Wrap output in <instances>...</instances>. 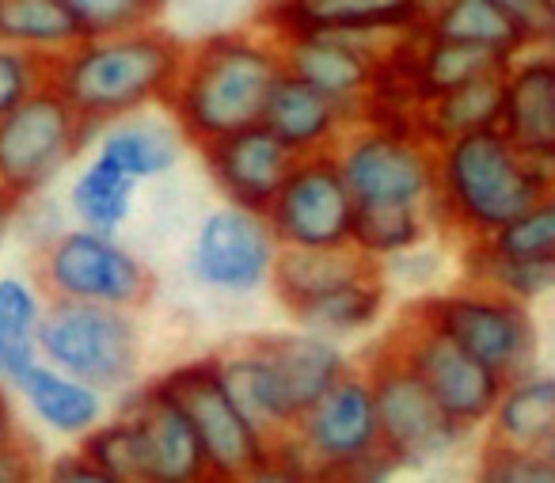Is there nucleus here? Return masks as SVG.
I'll return each mask as SVG.
<instances>
[{"mask_svg": "<svg viewBox=\"0 0 555 483\" xmlns=\"http://www.w3.org/2000/svg\"><path fill=\"white\" fill-rule=\"evenodd\" d=\"M186 42L160 24L115 35H85L73 50L50 62V88L73 103L88 126L164 111L183 69Z\"/></svg>", "mask_w": 555, "mask_h": 483, "instance_id": "obj_1", "label": "nucleus"}, {"mask_svg": "<svg viewBox=\"0 0 555 483\" xmlns=\"http://www.w3.org/2000/svg\"><path fill=\"white\" fill-rule=\"evenodd\" d=\"M282 73V47L270 31H217L186 47L168 115L183 130L186 145L202 149L262 123L267 96Z\"/></svg>", "mask_w": 555, "mask_h": 483, "instance_id": "obj_2", "label": "nucleus"}, {"mask_svg": "<svg viewBox=\"0 0 555 483\" xmlns=\"http://www.w3.org/2000/svg\"><path fill=\"white\" fill-rule=\"evenodd\" d=\"M224 384L270 437L297 427L305 411L350 369L343 346L317 331H267L217 351Z\"/></svg>", "mask_w": 555, "mask_h": 483, "instance_id": "obj_3", "label": "nucleus"}, {"mask_svg": "<svg viewBox=\"0 0 555 483\" xmlns=\"http://www.w3.org/2000/svg\"><path fill=\"white\" fill-rule=\"evenodd\" d=\"M400 472L380 445L370 373L350 366L294 430L274 437L267 480H388Z\"/></svg>", "mask_w": 555, "mask_h": 483, "instance_id": "obj_4", "label": "nucleus"}, {"mask_svg": "<svg viewBox=\"0 0 555 483\" xmlns=\"http://www.w3.org/2000/svg\"><path fill=\"white\" fill-rule=\"evenodd\" d=\"M544 194L525 153L502 126L472 130L438 145V199L434 221L464 244H479L506 229Z\"/></svg>", "mask_w": 555, "mask_h": 483, "instance_id": "obj_5", "label": "nucleus"}, {"mask_svg": "<svg viewBox=\"0 0 555 483\" xmlns=\"http://www.w3.org/2000/svg\"><path fill=\"white\" fill-rule=\"evenodd\" d=\"M156 381L186 411L194 434L209 460V480L217 483H251L267 480L274 460V437L240 407L232 389L224 384L217 354L183 361Z\"/></svg>", "mask_w": 555, "mask_h": 483, "instance_id": "obj_6", "label": "nucleus"}, {"mask_svg": "<svg viewBox=\"0 0 555 483\" xmlns=\"http://www.w3.org/2000/svg\"><path fill=\"white\" fill-rule=\"evenodd\" d=\"M35 282L42 285L47 301L130 308V313H141L156 290L149 263L130 252L118 232H100L88 225L62 229L42 247Z\"/></svg>", "mask_w": 555, "mask_h": 483, "instance_id": "obj_7", "label": "nucleus"}, {"mask_svg": "<svg viewBox=\"0 0 555 483\" xmlns=\"http://www.w3.org/2000/svg\"><path fill=\"white\" fill-rule=\"evenodd\" d=\"M411 313L423 316L430 328L453 339L461 351L479 358L487 369L514 381L537 369V323L529 316V301H517L491 285H479L464 278L453 290H441L411 305Z\"/></svg>", "mask_w": 555, "mask_h": 483, "instance_id": "obj_8", "label": "nucleus"}, {"mask_svg": "<svg viewBox=\"0 0 555 483\" xmlns=\"http://www.w3.org/2000/svg\"><path fill=\"white\" fill-rule=\"evenodd\" d=\"M42 361L95 384V389L122 396L141 377V343L138 313L103 305H69L50 301L39 328Z\"/></svg>", "mask_w": 555, "mask_h": 483, "instance_id": "obj_9", "label": "nucleus"}, {"mask_svg": "<svg viewBox=\"0 0 555 483\" xmlns=\"http://www.w3.org/2000/svg\"><path fill=\"white\" fill-rule=\"evenodd\" d=\"M57 88H39L0 118V191L12 206L35 202L95 138Z\"/></svg>", "mask_w": 555, "mask_h": 483, "instance_id": "obj_10", "label": "nucleus"}, {"mask_svg": "<svg viewBox=\"0 0 555 483\" xmlns=\"http://www.w3.org/2000/svg\"><path fill=\"white\" fill-rule=\"evenodd\" d=\"M335 161L358 206H415L434 214L438 149L418 130L362 118L339 141Z\"/></svg>", "mask_w": 555, "mask_h": 483, "instance_id": "obj_11", "label": "nucleus"}, {"mask_svg": "<svg viewBox=\"0 0 555 483\" xmlns=\"http://www.w3.org/2000/svg\"><path fill=\"white\" fill-rule=\"evenodd\" d=\"M362 369L370 373L373 396H377L380 445L400 468H423L430 460H441L472 437V430L430 396V389L388 343H380Z\"/></svg>", "mask_w": 555, "mask_h": 483, "instance_id": "obj_12", "label": "nucleus"}, {"mask_svg": "<svg viewBox=\"0 0 555 483\" xmlns=\"http://www.w3.org/2000/svg\"><path fill=\"white\" fill-rule=\"evenodd\" d=\"M278 255L282 244L267 214L224 202L202 217L186 252V275L194 278V285L221 297H251L270 285Z\"/></svg>", "mask_w": 555, "mask_h": 483, "instance_id": "obj_13", "label": "nucleus"}, {"mask_svg": "<svg viewBox=\"0 0 555 483\" xmlns=\"http://www.w3.org/2000/svg\"><path fill=\"white\" fill-rule=\"evenodd\" d=\"M385 343L408 361L411 373L430 389V396L456 422H464L468 430L487 427V419H491L494 404L502 396V384H506L494 369H487L479 358L461 351L453 339H446L438 328H430L411 308Z\"/></svg>", "mask_w": 555, "mask_h": 483, "instance_id": "obj_14", "label": "nucleus"}, {"mask_svg": "<svg viewBox=\"0 0 555 483\" xmlns=\"http://www.w3.org/2000/svg\"><path fill=\"white\" fill-rule=\"evenodd\" d=\"M354 209L335 153H312L294 161L267 221L282 247H343L354 237Z\"/></svg>", "mask_w": 555, "mask_h": 483, "instance_id": "obj_15", "label": "nucleus"}, {"mask_svg": "<svg viewBox=\"0 0 555 483\" xmlns=\"http://www.w3.org/2000/svg\"><path fill=\"white\" fill-rule=\"evenodd\" d=\"M118 415H126L138 434L141 483H202L209 480V460L194 434L186 411L164 392V384L141 381L122 392Z\"/></svg>", "mask_w": 555, "mask_h": 483, "instance_id": "obj_16", "label": "nucleus"}, {"mask_svg": "<svg viewBox=\"0 0 555 483\" xmlns=\"http://www.w3.org/2000/svg\"><path fill=\"white\" fill-rule=\"evenodd\" d=\"M282 47V65L294 77L317 85L320 92L365 111V100L373 96L385 69V54L396 47L380 39H362V35L343 31H289L274 35Z\"/></svg>", "mask_w": 555, "mask_h": 483, "instance_id": "obj_17", "label": "nucleus"}, {"mask_svg": "<svg viewBox=\"0 0 555 483\" xmlns=\"http://www.w3.org/2000/svg\"><path fill=\"white\" fill-rule=\"evenodd\" d=\"M426 0H262L255 27L270 35L289 31H343L392 42L418 31Z\"/></svg>", "mask_w": 555, "mask_h": 483, "instance_id": "obj_18", "label": "nucleus"}, {"mask_svg": "<svg viewBox=\"0 0 555 483\" xmlns=\"http://www.w3.org/2000/svg\"><path fill=\"white\" fill-rule=\"evenodd\" d=\"M198 153L217 194L224 202H232V206L259 209V214H267V206L282 191V183H286L289 168L297 161L278 141V134H270L262 123L244 126L236 134H224V138L202 145Z\"/></svg>", "mask_w": 555, "mask_h": 483, "instance_id": "obj_19", "label": "nucleus"}, {"mask_svg": "<svg viewBox=\"0 0 555 483\" xmlns=\"http://www.w3.org/2000/svg\"><path fill=\"white\" fill-rule=\"evenodd\" d=\"M354 123H362V111L320 92L317 85L294 77V73H282L274 80L267 107H262V126L278 134V141L294 156L335 153Z\"/></svg>", "mask_w": 555, "mask_h": 483, "instance_id": "obj_20", "label": "nucleus"}, {"mask_svg": "<svg viewBox=\"0 0 555 483\" xmlns=\"http://www.w3.org/2000/svg\"><path fill=\"white\" fill-rule=\"evenodd\" d=\"M502 134L525 156H555V50L529 47L502 73Z\"/></svg>", "mask_w": 555, "mask_h": 483, "instance_id": "obj_21", "label": "nucleus"}, {"mask_svg": "<svg viewBox=\"0 0 555 483\" xmlns=\"http://www.w3.org/2000/svg\"><path fill=\"white\" fill-rule=\"evenodd\" d=\"M16 392L31 411V419L65 442H80L111 415V392L95 389V384L80 381V377L65 373L42 358L20 377Z\"/></svg>", "mask_w": 555, "mask_h": 483, "instance_id": "obj_22", "label": "nucleus"}, {"mask_svg": "<svg viewBox=\"0 0 555 483\" xmlns=\"http://www.w3.org/2000/svg\"><path fill=\"white\" fill-rule=\"evenodd\" d=\"M183 149L186 138L176 126V118L168 115V107H164V115L141 111V115L115 118V123L100 126V141H95V153L118 164L138 183L176 171V164L183 161Z\"/></svg>", "mask_w": 555, "mask_h": 483, "instance_id": "obj_23", "label": "nucleus"}, {"mask_svg": "<svg viewBox=\"0 0 555 483\" xmlns=\"http://www.w3.org/2000/svg\"><path fill=\"white\" fill-rule=\"evenodd\" d=\"M385 305H388V275L380 263H373V267L358 270L347 282L324 290L320 297L297 305L289 313V320L297 328L343 343V339H354L362 331H370L385 316Z\"/></svg>", "mask_w": 555, "mask_h": 483, "instance_id": "obj_24", "label": "nucleus"}, {"mask_svg": "<svg viewBox=\"0 0 555 483\" xmlns=\"http://www.w3.org/2000/svg\"><path fill=\"white\" fill-rule=\"evenodd\" d=\"M487 442L544 449L555 437V373H525L502 384V396L487 419Z\"/></svg>", "mask_w": 555, "mask_h": 483, "instance_id": "obj_25", "label": "nucleus"}, {"mask_svg": "<svg viewBox=\"0 0 555 483\" xmlns=\"http://www.w3.org/2000/svg\"><path fill=\"white\" fill-rule=\"evenodd\" d=\"M377 259L362 255L354 244L343 247H282L274 263V278H270V290H274L278 305L294 313L297 305L320 297L332 285L354 278L358 270L373 267Z\"/></svg>", "mask_w": 555, "mask_h": 483, "instance_id": "obj_26", "label": "nucleus"}, {"mask_svg": "<svg viewBox=\"0 0 555 483\" xmlns=\"http://www.w3.org/2000/svg\"><path fill=\"white\" fill-rule=\"evenodd\" d=\"M47 293L20 275L0 278V384L16 389L20 377L42 358L39 328L47 316Z\"/></svg>", "mask_w": 555, "mask_h": 483, "instance_id": "obj_27", "label": "nucleus"}, {"mask_svg": "<svg viewBox=\"0 0 555 483\" xmlns=\"http://www.w3.org/2000/svg\"><path fill=\"white\" fill-rule=\"evenodd\" d=\"M502 73H487V77L461 85L446 96H434L415 107V130L430 141L434 149L446 145V141L461 138L472 130H487V126H499L502 118Z\"/></svg>", "mask_w": 555, "mask_h": 483, "instance_id": "obj_28", "label": "nucleus"}, {"mask_svg": "<svg viewBox=\"0 0 555 483\" xmlns=\"http://www.w3.org/2000/svg\"><path fill=\"white\" fill-rule=\"evenodd\" d=\"M423 31L438 39L472 42V47L494 50L502 58H514L529 50L525 31L494 4V0H426Z\"/></svg>", "mask_w": 555, "mask_h": 483, "instance_id": "obj_29", "label": "nucleus"}, {"mask_svg": "<svg viewBox=\"0 0 555 483\" xmlns=\"http://www.w3.org/2000/svg\"><path fill=\"white\" fill-rule=\"evenodd\" d=\"M85 39L65 0H0V42L31 50L39 58H62Z\"/></svg>", "mask_w": 555, "mask_h": 483, "instance_id": "obj_30", "label": "nucleus"}, {"mask_svg": "<svg viewBox=\"0 0 555 483\" xmlns=\"http://www.w3.org/2000/svg\"><path fill=\"white\" fill-rule=\"evenodd\" d=\"M133 199H138V179L126 176L118 164H111L100 153L77 171L69 187V209L77 225L100 232H122V225L133 214Z\"/></svg>", "mask_w": 555, "mask_h": 483, "instance_id": "obj_31", "label": "nucleus"}, {"mask_svg": "<svg viewBox=\"0 0 555 483\" xmlns=\"http://www.w3.org/2000/svg\"><path fill=\"white\" fill-rule=\"evenodd\" d=\"M438 232L430 209L415 206H358L354 209V237L350 244L362 255L377 259L385 267L388 259L411 252V247L426 244Z\"/></svg>", "mask_w": 555, "mask_h": 483, "instance_id": "obj_32", "label": "nucleus"}, {"mask_svg": "<svg viewBox=\"0 0 555 483\" xmlns=\"http://www.w3.org/2000/svg\"><path fill=\"white\" fill-rule=\"evenodd\" d=\"M464 278L479 285H491L499 293H509L517 301H537L555 285V263L537 259H509V255L494 252L487 240L479 244H464Z\"/></svg>", "mask_w": 555, "mask_h": 483, "instance_id": "obj_33", "label": "nucleus"}, {"mask_svg": "<svg viewBox=\"0 0 555 483\" xmlns=\"http://www.w3.org/2000/svg\"><path fill=\"white\" fill-rule=\"evenodd\" d=\"M85 449V457L103 472L107 483H141V449L138 434H133L130 419L118 411H111L92 434H85L80 442H73Z\"/></svg>", "mask_w": 555, "mask_h": 483, "instance_id": "obj_34", "label": "nucleus"}, {"mask_svg": "<svg viewBox=\"0 0 555 483\" xmlns=\"http://www.w3.org/2000/svg\"><path fill=\"white\" fill-rule=\"evenodd\" d=\"M487 244L509 259H537L555 263V187H547L517 221H509L499 237Z\"/></svg>", "mask_w": 555, "mask_h": 483, "instance_id": "obj_35", "label": "nucleus"}, {"mask_svg": "<svg viewBox=\"0 0 555 483\" xmlns=\"http://www.w3.org/2000/svg\"><path fill=\"white\" fill-rule=\"evenodd\" d=\"M85 35H115L160 24L168 0H65Z\"/></svg>", "mask_w": 555, "mask_h": 483, "instance_id": "obj_36", "label": "nucleus"}, {"mask_svg": "<svg viewBox=\"0 0 555 483\" xmlns=\"http://www.w3.org/2000/svg\"><path fill=\"white\" fill-rule=\"evenodd\" d=\"M50 85V58L0 42V118Z\"/></svg>", "mask_w": 555, "mask_h": 483, "instance_id": "obj_37", "label": "nucleus"}, {"mask_svg": "<svg viewBox=\"0 0 555 483\" xmlns=\"http://www.w3.org/2000/svg\"><path fill=\"white\" fill-rule=\"evenodd\" d=\"M479 475L491 483H555L552 460L544 449H517V445H483V460H479Z\"/></svg>", "mask_w": 555, "mask_h": 483, "instance_id": "obj_38", "label": "nucleus"}, {"mask_svg": "<svg viewBox=\"0 0 555 483\" xmlns=\"http://www.w3.org/2000/svg\"><path fill=\"white\" fill-rule=\"evenodd\" d=\"M494 4L521 27L529 47L555 50V0H494Z\"/></svg>", "mask_w": 555, "mask_h": 483, "instance_id": "obj_39", "label": "nucleus"}, {"mask_svg": "<svg viewBox=\"0 0 555 483\" xmlns=\"http://www.w3.org/2000/svg\"><path fill=\"white\" fill-rule=\"evenodd\" d=\"M42 475V460L24 434L0 442V483H27Z\"/></svg>", "mask_w": 555, "mask_h": 483, "instance_id": "obj_40", "label": "nucleus"}, {"mask_svg": "<svg viewBox=\"0 0 555 483\" xmlns=\"http://www.w3.org/2000/svg\"><path fill=\"white\" fill-rule=\"evenodd\" d=\"M47 480H54V483H107L100 468L85 457V449H80V445H73L69 453H62V457L50 460Z\"/></svg>", "mask_w": 555, "mask_h": 483, "instance_id": "obj_41", "label": "nucleus"}, {"mask_svg": "<svg viewBox=\"0 0 555 483\" xmlns=\"http://www.w3.org/2000/svg\"><path fill=\"white\" fill-rule=\"evenodd\" d=\"M12 437H20L16 407L9 399V389H0V442H12Z\"/></svg>", "mask_w": 555, "mask_h": 483, "instance_id": "obj_42", "label": "nucleus"}, {"mask_svg": "<svg viewBox=\"0 0 555 483\" xmlns=\"http://www.w3.org/2000/svg\"><path fill=\"white\" fill-rule=\"evenodd\" d=\"M12 214H16V206H12V202H9V199H4V191H0V232L9 229Z\"/></svg>", "mask_w": 555, "mask_h": 483, "instance_id": "obj_43", "label": "nucleus"}, {"mask_svg": "<svg viewBox=\"0 0 555 483\" xmlns=\"http://www.w3.org/2000/svg\"><path fill=\"white\" fill-rule=\"evenodd\" d=\"M544 457L552 460V472H555V437H552V442L544 445Z\"/></svg>", "mask_w": 555, "mask_h": 483, "instance_id": "obj_44", "label": "nucleus"}, {"mask_svg": "<svg viewBox=\"0 0 555 483\" xmlns=\"http://www.w3.org/2000/svg\"><path fill=\"white\" fill-rule=\"evenodd\" d=\"M0 389H4V384H0Z\"/></svg>", "mask_w": 555, "mask_h": 483, "instance_id": "obj_45", "label": "nucleus"}]
</instances>
